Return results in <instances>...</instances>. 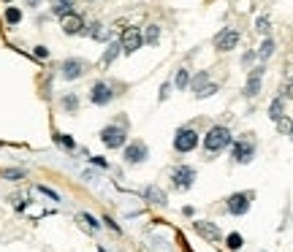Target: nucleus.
Instances as JSON below:
<instances>
[{
  "instance_id": "obj_31",
  "label": "nucleus",
  "mask_w": 293,
  "mask_h": 252,
  "mask_svg": "<svg viewBox=\"0 0 293 252\" xmlns=\"http://www.w3.org/2000/svg\"><path fill=\"white\" fill-rule=\"evenodd\" d=\"M255 30L261 33V36H269V30H271V25H269V17H258V22H255Z\"/></svg>"
},
{
  "instance_id": "obj_43",
  "label": "nucleus",
  "mask_w": 293,
  "mask_h": 252,
  "mask_svg": "<svg viewBox=\"0 0 293 252\" xmlns=\"http://www.w3.org/2000/svg\"><path fill=\"white\" fill-rule=\"evenodd\" d=\"M90 3H92V0H90Z\"/></svg>"
},
{
  "instance_id": "obj_7",
  "label": "nucleus",
  "mask_w": 293,
  "mask_h": 252,
  "mask_svg": "<svg viewBox=\"0 0 293 252\" xmlns=\"http://www.w3.org/2000/svg\"><path fill=\"white\" fill-rule=\"evenodd\" d=\"M252 198H255V193H234V195H228V201H225V209L231 211V214H236V217H242V214H247L250 206H252Z\"/></svg>"
},
{
  "instance_id": "obj_37",
  "label": "nucleus",
  "mask_w": 293,
  "mask_h": 252,
  "mask_svg": "<svg viewBox=\"0 0 293 252\" xmlns=\"http://www.w3.org/2000/svg\"><path fill=\"white\" fill-rule=\"evenodd\" d=\"M90 163H92V165H98V168H109V163H106L103 157H90Z\"/></svg>"
},
{
  "instance_id": "obj_30",
  "label": "nucleus",
  "mask_w": 293,
  "mask_h": 252,
  "mask_svg": "<svg viewBox=\"0 0 293 252\" xmlns=\"http://www.w3.org/2000/svg\"><path fill=\"white\" fill-rule=\"evenodd\" d=\"M79 220L87 222V228H90V230H98V228H101V222H98L92 214H87V211H82V214H79Z\"/></svg>"
},
{
  "instance_id": "obj_17",
  "label": "nucleus",
  "mask_w": 293,
  "mask_h": 252,
  "mask_svg": "<svg viewBox=\"0 0 293 252\" xmlns=\"http://www.w3.org/2000/svg\"><path fill=\"white\" fill-rule=\"evenodd\" d=\"M60 106H63L65 114H76V111H79V95H76V92L63 95V98H60Z\"/></svg>"
},
{
  "instance_id": "obj_18",
  "label": "nucleus",
  "mask_w": 293,
  "mask_h": 252,
  "mask_svg": "<svg viewBox=\"0 0 293 252\" xmlns=\"http://www.w3.org/2000/svg\"><path fill=\"white\" fill-rule=\"evenodd\" d=\"M141 38H144L146 46H155L158 38H161V25H146L144 33H141Z\"/></svg>"
},
{
  "instance_id": "obj_23",
  "label": "nucleus",
  "mask_w": 293,
  "mask_h": 252,
  "mask_svg": "<svg viewBox=\"0 0 293 252\" xmlns=\"http://www.w3.org/2000/svg\"><path fill=\"white\" fill-rule=\"evenodd\" d=\"M190 71L188 68H179L177 71V79H174V84H177V90H188L190 87Z\"/></svg>"
},
{
  "instance_id": "obj_25",
  "label": "nucleus",
  "mask_w": 293,
  "mask_h": 252,
  "mask_svg": "<svg viewBox=\"0 0 293 252\" xmlns=\"http://www.w3.org/2000/svg\"><path fill=\"white\" fill-rule=\"evenodd\" d=\"M6 25H11V28H14V25H19L22 22V11L17 9V6H9V9H6Z\"/></svg>"
},
{
  "instance_id": "obj_11",
  "label": "nucleus",
  "mask_w": 293,
  "mask_h": 252,
  "mask_svg": "<svg viewBox=\"0 0 293 252\" xmlns=\"http://www.w3.org/2000/svg\"><path fill=\"white\" fill-rule=\"evenodd\" d=\"M171 179H174L177 190H190L193 184H196V168H193V165H177Z\"/></svg>"
},
{
  "instance_id": "obj_16",
  "label": "nucleus",
  "mask_w": 293,
  "mask_h": 252,
  "mask_svg": "<svg viewBox=\"0 0 293 252\" xmlns=\"http://www.w3.org/2000/svg\"><path fill=\"white\" fill-rule=\"evenodd\" d=\"M84 33H87L92 41H98V44H101V41H109V36H111L109 28H106V25H101V22H92Z\"/></svg>"
},
{
  "instance_id": "obj_5",
  "label": "nucleus",
  "mask_w": 293,
  "mask_h": 252,
  "mask_svg": "<svg viewBox=\"0 0 293 252\" xmlns=\"http://www.w3.org/2000/svg\"><path fill=\"white\" fill-rule=\"evenodd\" d=\"M84 74H87V63L79 60V57H68L60 65V76H63L65 82H76V79H82Z\"/></svg>"
},
{
  "instance_id": "obj_38",
  "label": "nucleus",
  "mask_w": 293,
  "mask_h": 252,
  "mask_svg": "<svg viewBox=\"0 0 293 252\" xmlns=\"http://www.w3.org/2000/svg\"><path fill=\"white\" fill-rule=\"evenodd\" d=\"M103 222H106V225H109V228H111V230H117V233H119V230H122V228H119V225H117L114 220H111V217H103Z\"/></svg>"
},
{
  "instance_id": "obj_15",
  "label": "nucleus",
  "mask_w": 293,
  "mask_h": 252,
  "mask_svg": "<svg viewBox=\"0 0 293 252\" xmlns=\"http://www.w3.org/2000/svg\"><path fill=\"white\" fill-rule=\"evenodd\" d=\"M144 201H150V203H158V206H163V203H169V198H166V193L161 187H155V184H150V187H144Z\"/></svg>"
},
{
  "instance_id": "obj_35",
  "label": "nucleus",
  "mask_w": 293,
  "mask_h": 252,
  "mask_svg": "<svg viewBox=\"0 0 293 252\" xmlns=\"http://www.w3.org/2000/svg\"><path fill=\"white\" fill-rule=\"evenodd\" d=\"M33 55H36L38 60H49V49H46V46H36V52H33Z\"/></svg>"
},
{
  "instance_id": "obj_21",
  "label": "nucleus",
  "mask_w": 293,
  "mask_h": 252,
  "mask_svg": "<svg viewBox=\"0 0 293 252\" xmlns=\"http://www.w3.org/2000/svg\"><path fill=\"white\" fill-rule=\"evenodd\" d=\"M282 114H285V98L279 95V98H274V101L269 103V117H271V119H274V122H277V119L282 117Z\"/></svg>"
},
{
  "instance_id": "obj_2",
  "label": "nucleus",
  "mask_w": 293,
  "mask_h": 252,
  "mask_svg": "<svg viewBox=\"0 0 293 252\" xmlns=\"http://www.w3.org/2000/svg\"><path fill=\"white\" fill-rule=\"evenodd\" d=\"M101 141L106 149H122L125 141H128V133H125L122 125H106L101 130Z\"/></svg>"
},
{
  "instance_id": "obj_13",
  "label": "nucleus",
  "mask_w": 293,
  "mask_h": 252,
  "mask_svg": "<svg viewBox=\"0 0 293 252\" xmlns=\"http://www.w3.org/2000/svg\"><path fill=\"white\" fill-rule=\"evenodd\" d=\"M193 228H196V233L201 236V238H206V241H220V238H223V233H220V228H217L215 222L196 220V222H193Z\"/></svg>"
},
{
  "instance_id": "obj_3",
  "label": "nucleus",
  "mask_w": 293,
  "mask_h": 252,
  "mask_svg": "<svg viewBox=\"0 0 293 252\" xmlns=\"http://www.w3.org/2000/svg\"><path fill=\"white\" fill-rule=\"evenodd\" d=\"M198 147V130L196 128H179L174 133V149L179 155H188Z\"/></svg>"
},
{
  "instance_id": "obj_20",
  "label": "nucleus",
  "mask_w": 293,
  "mask_h": 252,
  "mask_svg": "<svg viewBox=\"0 0 293 252\" xmlns=\"http://www.w3.org/2000/svg\"><path fill=\"white\" fill-rule=\"evenodd\" d=\"M119 52H122V44H119V41H111L109 46H106V52H103V65H111V63H114Z\"/></svg>"
},
{
  "instance_id": "obj_41",
  "label": "nucleus",
  "mask_w": 293,
  "mask_h": 252,
  "mask_svg": "<svg viewBox=\"0 0 293 252\" xmlns=\"http://www.w3.org/2000/svg\"><path fill=\"white\" fill-rule=\"evenodd\" d=\"M288 136H290V138H293V128H290V133H288Z\"/></svg>"
},
{
  "instance_id": "obj_33",
  "label": "nucleus",
  "mask_w": 293,
  "mask_h": 252,
  "mask_svg": "<svg viewBox=\"0 0 293 252\" xmlns=\"http://www.w3.org/2000/svg\"><path fill=\"white\" fill-rule=\"evenodd\" d=\"M38 193H44L46 198H52V201H60V193H55V190H49V187H44V184H38Z\"/></svg>"
},
{
  "instance_id": "obj_9",
  "label": "nucleus",
  "mask_w": 293,
  "mask_h": 252,
  "mask_svg": "<svg viewBox=\"0 0 293 252\" xmlns=\"http://www.w3.org/2000/svg\"><path fill=\"white\" fill-rule=\"evenodd\" d=\"M60 28H63L65 36H82V33L87 30V25H84V17H82V14L71 11V14L60 17Z\"/></svg>"
},
{
  "instance_id": "obj_14",
  "label": "nucleus",
  "mask_w": 293,
  "mask_h": 252,
  "mask_svg": "<svg viewBox=\"0 0 293 252\" xmlns=\"http://www.w3.org/2000/svg\"><path fill=\"white\" fill-rule=\"evenodd\" d=\"M261 82H263V65H258V68H252L250 76H247V84H244V95H247V98H255L258 92H261Z\"/></svg>"
},
{
  "instance_id": "obj_12",
  "label": "nucleus",
  "mask_w": 293,
  "mask_h": 252,
  "mask_svg": "<svg viewBox=\"0 0 293 252\" xmlns=\"http://www.w3.org/2000/svg\"><path fill=\"white\" fill-rule=\"evenodd\" d=\"M119 44H122V52H125V55H136V52L144 46L141 30H138V28H128V30L122 33V38H119Z\"/></svg>"
},
{
  "instance_id": "obj_8",
  "label": "nucleus",
  "mask_w": 293,
  "mask_h": 252,
  "mask_svg": "<svg viewBox=\"0 0 293 252\" xmlns=\"http://www.w3.org/2000/svg\"><path fill=\"white\" fill-rule=\"evenodd\" d=\"M114 87H111L109 82H95L90 87V103L92 106H109L111 101H114Z\"/></svg>"
},
{
  "instance_id": "obj_19",
  "label": "nucleus",
  "mask_w": 293,
  "mask_h": 252,
  "mask_svg": "<svg viewBox=\"0 0 293 252\" xmlns=\"http://www.w3.org/2000/svg\"><path fill=\"white\" fill-rule=\"evenodd\" d=\"M73 11V0H52V14L55 17H65Z\"/></svg>"
},
{
  "instance_id": "obj_42",
  "label": "nucleus",
  "mask_w": 293,
  "mask_h": 252,
  "mask_svg": "<svg viewBox=\"0 0 293 252\" xmlns=\"http://www.w3.org/2000/svg\"><path fill=\"white\" fill-rule=\"evenodd\" d=\"M3 3H11V0H3Z\"/></svg>"
},
{
  "instance_id": "obj_6",
  "label": "nucleus",
  "mask_w": 293,
  "mask_h": 252,
  "mask_svg": "<svg viewBox=\"0 0 293 252\" xmlns=\"http://www.w3.org/2000/svg\"><path fill=\"white\" fill-rule=\"evenodd\" d=\"M122 157L128 165H141V163H146V157H150V147H146L144 141H130V144H125Z\"/></svg>"
},
{
  "instance_id": "obj_1",
  "label": "nucleus",
  "mask_w": 293,
  "mask_h": 252,
  "mask_svg": "<svg viewBox=\"0 0 293 252\" xmlns=\"http://www.w3.org/2000/svg\"><path fill=\"white\" fill-rule=\"evenodd\" d=\"M231 130L225 128V125H215V128H209V133L204 136V152L206 155H217V152H223L225 147H231Z\"/></svg>"
},
{
  "instance_id": "obj_24",
  "label": "nucleus",
  "mask_w": 293,
  "mask_h": 252,
  "mask_svg": "<svg viewBox=\"0 0 293 252\" xmlns=\"http://www.w3.org/2000/svg\"><path fill=\"white\" fill-rule=\"evenodd\" d=\"M206 84H209V74H206V71H201V74H196L190 79V87H193V92H201Z\"/></svg>"
},
{
  "instance_id": "obj_10",
  "label": "nucleus",
  "mask_w": 293,
  "mask_h": 252,
  "mask_svg": "<svg viewBox=\"0 0 293 252\" xmlns=\"http://www.w3.org/2000/svg\"><path fill=\"white\" fill-rule=\"evenodd\" d=\"M239 38H242V36H239V30H234V28H223V30H220L217 36H215V41H212V44H215V49H217V52H231V49H236Z\"/></svg>"
},
{
  "instance_id": "obj_32",
  "label": "nucleus",
  "mask_w": 293,
  "mask_h": 252,
  "mask_svg": "<svg viewBox=\"0 0 293 252\" xmlns=\"http://www.w3.org/2000/svg\"><path fill=\"white\" fill-rule=\"evenodd\" d=\"M290 128H293V122H290V119L285 117V114L277 119V130H279V133H285V136H288V133H290Z\"/></svg>"
},
{
  "instance_id": "obj_28",
  "label": "nucleus",
  "mask_w": 293,
  "mask_h": 252,
  "mask_svg": "<svg viewBox=\"0 0 293 252\" xmlns=\"http://www.w3.org/2000/svg\"><path fill=\"white\" fill-rule=\"evenodd\" d=\"M3 179H6V182H19V179H25V171L22 168H6Z\"/></svg>"
},
{
  "instance_id": "obj_29",
  "label": "nucleus",
  "mask_w": 293,
  "mask_h": 252,
  "mask_svg": "<svg viewBox=\"0 0 293 252\" xmlns=\"http://www.w3.org/2000/svg\"><path fill=\"white\" fill-rule=\"evenodd\" d=\"M215 92H217V84H215V82H209L201 92H196V98H198V101H204V98H212Z\"/></svg>"
},
{
  "instance_id": "obj_27",
  "label": "nucleus",
  "mask_w": 293,
  "mask_h": 252,
  "mask_svg": "<svg viewBox=\"0 0 293 252\" xmlns=\"http://www.w3.org/2000/svg\"><path fill=\"white\" fill-rule=\"evenodd\" d=\"M242 244H244V238H242V233H228V236H225V247H228L231 252H236V249H242Z\"/></svg>"
},
{
  "instance_id": "obj_26",
  "label": "nucleus",
  "mask_w": 293,
  "mask_h": 252,
  "mask_svg": "<svg viewBox=\"0 0 293 252\" xmlns=\"http://www.w3.org/2000/svg\"><path fill=\"white\" fill-rule=\"evenodd\" d=\"M55 144H60L63 149H68V152H73L76 149V141L68 136V133H55Z\"/></svg>"
},
{
  "instance_id": "obj_34",
  "label": "nucleus",
  "mask_w": 293,
  "mask_h": 252,
  "mask_svg": "<svg viewBox=\"0 0 293 252\" xmlns=\"http://www.w3.org/2000/svg\"><path fill=\"white\" fill-rule=\"evenodd\" d=\"M282 98H290V101H293V79H288V82H285V87H282Z\"/></svg>"
},
{
  "instance_id": "obj_40",
  "label": "nucleus",
  "mask_w": 293,
  "mask_h": 252,
  "mask_svg": "<svg viewBox=\"0 0 293 252\" xmlns=\"http://www.w3.org/2000/svg\"><path fill=\"white\" fill-rule=\"evenodd\" d=\"M25 3H28L30 9H38V6H41V0H25Z\"/></svg>"
},
{
  "instance_id": "obj_36",
  "label": "nucleus",
  "mask_w": 293,
  "mask_h": 252,
  "mask_svg": "<svg viewBox=\"0 0 293 252\" xmlns=\"http://www.w3.org/2000/svg\"><path fill=\"white\" fill-rule=\"evenodd\" d=\"M169 95H171V84L166 82L163 87H161V95H158V101H169Z\"/></svg>"
},
{
  "instance_id": "obj_4",
  "label": "nucleus",
  "mask_w": 293,
  "mask_h": 252,
  "mask_svg": "<svg viewBox=\"0 0 293 252\" xmlns=\"http://www.w3.org/2000/svg\"><path fill=\"white\" fill-rule=\"evenodd\" d=\"M252 157H255V141L242 138V141L231 144V160L236 165H247V163H252Z\"/></svg>"
},
{
  "instance_id": "obj_39",
  "label": "nucleus",
  "mask_w": 293,
  "mask_h": 252,
  "mask_svg": "<svg viewBox=\"0 0 293 252\" xmlns=\"http://www.w3.org/2000/svg\"><path fill=\"white\" fill-rule=\"evenodd\" d=\"M255 57H258L255 52H247V55H244V60H242V63H244V65H250V63H252V60H255Z\"/></svg>"
},
{
  "instance_id": "obj_22",
  "label": "nucleus",
  "mask_w": 293,
  "mask_h": 252,
  "mask_svg": "<svg viewBox=\"0 0 293 252\" xmlns=\"http://www.w3.org/2000/svg\"><path fill=\"white\" fill-rule=\"evenodd\" d=\"M274 49H277V46H274V38L266 36V41L261 44V49H258L255 55H258V60H269L271 55H274Z\"/></svg>"
}]
</instances>
